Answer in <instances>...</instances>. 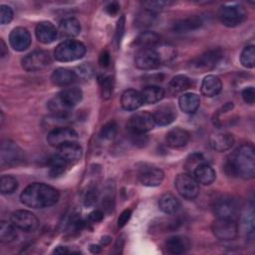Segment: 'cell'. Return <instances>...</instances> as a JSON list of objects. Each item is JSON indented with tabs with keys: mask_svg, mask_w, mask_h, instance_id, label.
I'll list each match as a JSON object with an SVG mask.
<instances>
[{
	"mask_svg": "<svg viewBox=\"0 0 255 255\" xmlns=\"http://www.w3.org/2000/svg\"><path fill=\"white\" fill-rule=\"evenodd\" d=\"M225 172L230 176L251 179L255 175V153L250 143L237 147L225 162Z\"/></svg>",
	"mask_w": 255,
	"mask_h": 255,
	"instance_id": "obj_1",
	"label": "cell"
},
{
	"mask_svg": "<svg viewBox=\"0 0 255 255\" xmlns=\"http://www.w3.org/2000/svg\"><path fill=\"white\" fill-rule=\"evenodd\" d=\"M59 191L43 182L28 185L20 194L21 202L32 208H45L54 205L59 200Z\"/></svg>",
	"mask_w": 255,
	"mask_h": 255,
	"instance_id": "obj_2",
	"label": "cell"
},
{
	"mask_svg": "<svg viewBox=\"0 0 255 255\" xmlns=\"http://www.w3.org/2000/svg\"><path fill=\"white\" fill-rule=\"evenodd\" d=\"M86 54V46L77 40L69 39L61 42L54 51L55 59L59 62H73L83 58Z\"/></svg>",
	"mask_w": 255,
	"mask_h": 255,
	"instance_id": "obj_3",
	"label": "cell"
},
{
	"mask_svg": "<svg viewBox=\"0 0 255 255\" xmlns=\"http://www.w3.org/2000/svg\"><path fill=\"white\" fill-rule=\"evenodd\" d=\"M222 58V52L219 49L209 50L195 58H193L189 64L188 68L195 73H204L213 70L218 62Z\"/></svg>",
	"mask_w": 255,
	"mask_h": 255,
	"instance_id": "obj_4",
	"label": "cell"
},
{
	"mask_svg": "<svg viewBox=\"0 0 255 255\" xmlns=\"http://www.w3.org/2000/svg\"><path fill=\"white\" fill-rule=\"evenodd\" d=\"M219 21L227 27H235L240 25L247 17V12L241 5L226 4L222 5L218 10Z\"/></svg>",
	"mask_w": 255,
	"mask_h": 255,
	"instance_id": "obj_5",
	"label": "cell"
},
{
	"mask_svg": "<svg viewBox=\"0 0 255 255\" xmlns=\"http://www.w3.org/2000/svg\"><path fill=\"white\" fill-rule=\"evenodd\" d=\"M25 158L23 149L14 141L6 139L1 143L0 160L2 166H15L21 163Z\"/></svg>",
	"mask_w": 255,
	"mask_h": 255,
	"instance_id": "obj_6",
	"label": "cell"
},
{
	"mask_svg": "<svg viewBox=\"0 0 255 255\" xmlns=\"http://www.w3.org/2000/svg\"><path fill=\"white\" fill-rule=\"evenodd\" d=\"M50 55L43 50H36L22 59V68L27 72H39L46 69L51 64Z\"/></svg>",
	"mask_w": 255,
	"mask_h": 255,
	"instance_id": "obj_7",
	"label": "cell"
},
{
	"mask_svg": "<svg viewBox=\"0 0 255 255\" xmlns=\"http://www.w3.org/2000/svg\"><path fill=\"white\" fill-rule=\"evenodd\" d=\"M177 192L185 199H194L199 193V185L190 173H180L174 179Z\"/></svg>",
	"mask_w": 255,
	"mask_h": 255,
	"instance_id": "obj_8",
	"label": "cell"
},
{
	"mask_svg": "<svg viewBox=\"0 0 255 255\" xmlns=\"http://www.w3.org/2000/svg\"><path fill=\"white\" fill-rule=\"evenodd\" d=\"M216 238L223 241L234 240L238 236V225L234 219L217 218L211 226Z\"/></svg>",
	"mask_w": 255,
	"mask_h": 255,
	"instance_id": "obj_9",
	"label": "cell"
},
{
	"mask_svg": "<svg viewBox=\"0 0 255 255\" xmlns=\"http://www.w3.org/2000/svg\"><path fill=\"white\" fill-rule=\"evenodd\" d=\"M78 133L77 131L69 127H59L55 128L49 131L47 135V141L51 146L59 147L65 143L77 141Z\"/></svg>",
	"mask_w": 255,
	"mask_h": 255,
	"instance_id": "obj_10",
	"label": "cell"
},
{
	"mask_svg": "<svg viewBox=\"0 0 255 255\" xmlns=\"http://www.w3.org/2000/svg\"><path fill=\"white\" fill-rule=\"evenodd\" d=\"M138 179L145 186H158L164 178L163 171L154 165L143 163L138 167Z\"/></svg>",
	"mask_w": 255,
	"mask_h": 255,
	"instance_id": "obj_11",
	"label": "cell"
},
{
	"mask_svg": "<svg viewBox=\"0 0 255 255\" xmlns=\"http://www.w3.org/2000/svg\"><path fill=\"white\" fill-rule=\"evenodd\" d=\"M238 203L229 196L218 198L213 204V212L217 218L234 219L238 213Z\"/></svg>",
	"mask_w": 255,
	"mask_h": 255,
	"instance_id": "obj_12",
	"label": "cell"
},
{
	"mask_svg": "<svg viewBox=\"0 0 255 255\" xmlns=\"http://www.w3.org/2000/svg\"><path fill=\"white\" fill-rule=\"evenodd\" d=\"M161 64L154 48L139 49L134 57V65L140 70H153Z\"/></svg>",
	"mask_w": 255,
	"mask_h": 255,
	"instance_id": "obj_13",
	"label": "cell"
},
{
	"mask_svg": "<svg viewBox=\"0 0 255 255\" xmlns=\"http://www.w3.org/2000/svg\"><path fill=\"white\" fill-rule=\"evenodd\" d=\"M155 123L152 114L148 112H139L130 117L128 124V130L130 131L145 133L148 130L152 129Z\"/></svg>",
	"mask_w": 255,
	"mask_h": 255,
	"instance_id": "obj_14",
	"label": "cell"
},
{
	"mask_svg": "<svg viewBox=\"0 0 255 255\" xmlns=\"http://www.w3.org/2000/svg\"><path fill=\"white\" fill-rule=\"evenodd\" d=\"M13 225L23 231H32L38 227V218L32 212L24 209L16 210L11 215Z\"/></svg>",
	"mask_w": 255,
	"mask_h": 255,
	"instance_id": "obj_15",
	"label": "cell"
},
{
	"mask_svg": "<svg viewBox=\"0 0 255 255\" xmlns=\"http://www.w3.org/2000/svg\"><path fill=\"white\" fill-rule=\"evenodd\" d=\"M9 42L14 50L25 51L31 45V35L26 28L16 27L10 33Z\"/></svg>",
	"mask_w": 255,
	"mask_h": 255,
	"instance_id": "obj_16",
	"label": "cell"
},
{
	"mask_svg": "<svg viewBox=\"0 0 255 255\" xmlns=\"http://www.w3.org/2000/svg\"><path fill=\"white\" fill-rule=\"evenodd\" d=\"M55 154L71 165L81 158L82 147L77 141L68 142L57 147V151Z\"/></svg>",
	"mask_w": 255,
	"mask_h": 255,
	"instance_id": "obj_17",
	"label": "cell"
},
{
	"mask_svg": "<svg viewBox=\"0 0 255 255\" xmlns=\"http://www.w3.org/2000/svg\"><path fill=\"white\" fill-rule=\"evenodd\" d=\"M35 34L37 39L43 44H50L54 42L59 36L58 29H56V27L51 22L48 21L40 22L36 26Z\"/></svg>",
	"mask_w": 255,
	"mask_h": 255,
	"instance_id": "obj_18",
	"label": "cell"
},
{
	"mask_svg": "<svg viewBox=\"0 0 255 255\" xmlns=\"http://www.w3.org/2000/svg\"><path fill=\"white\" fill-rule=\"evenodd\" d=\"M81 32V24L78 19L74 17H68L63 19L58 28V35L61 38L72 39L78 36Z\"/></svg>",
	"mask_w": 255,
	"mask_h": 255,
	"instance_id": "obj_19",
	"label": "cell"
},
{
	"mask_svg": "<svg viewBox=\"0 0 255 255\" xmlns=\"http://www.w3.org/2000/svg\"><path fill=\"white\" fill-rule=\"evenodd\" d=\"M190 139V133L183 128H175L170 129L165 135L166 144L170 147L177 148L187 144Z\"/></svg>",
	"mask_w": 255,
	"mask_h": 255,
	"instance_id": "obj_20",
	"label": "cell"
},
{
	"mask_svg": "<svg viewBox=\"0 0 255 255\" xmlns=\"http://www.w3.org/2000/svg\"><path fill=\"white\" fill-rule=\"evenodd\" d=\"M143 104L144 103H143L141 94L136 90L128 89V90H126L122 95L121 105L123 109L127 111H134L140 108Z\"/></svg>",
	"mask_w": 255,
	"mask_h": 255,
	"instance_id": "obj_21",
	"label": "cell"
},
{
	"mask_svg": "<svg viewBox=\"0 0 255 255\" xmlns=\"http://www.w3.org/2000/svg\"><path fill=\"white\" fill-rule=\"evenodd\" d=\"M176 110L170 105H163L157 108L153 114V120L155 125L158 126H168L176 119Z\"/></svg>",
	"mask_w": 255,
	"mask_h": 255,
	"instance_id": "obj_22",
	"label": "cell"
},
{
	"mask_svg": "<svg viewBox=\"0 0 255 255\" xmlns=\"http://www.w3.org/2000/svg\"><path fill=\"white\" fill-rule=\"evenodd\" d=\"M234 143V137L229 132H216L212 133L209 137V144L211 148L216 151H225Z\"/></svg>",
	"mask_w": 255,
	"mask_h": 255,
	"instance_id": "obj_23",
	"label": "cell"
},
{
	"mask_svg": "<svg viewBox=\"0 0 255 255\" xmlns=\"http://www.w3.org/2000/svg\"><path fill=\"white\" fill-rule=\"evenodd\" d=\"M222 89L221 80L215 75H207L201 83V93L203 96L211 98L220 93Z\"/></svg>",
	"mask_w": 255,
	"mask_h": 255,
	"instance_id": "obj_24",
	"label": "cell"
},
{
	"mask_svg": "<svg viewBox=\"0 0 255 255\" xmlns=\"http://www.w3.org/2000/svg\"><path fill=\"white\" fill-rule=\"evenodd\" d=\"M165 247L170 254H182L190 248L189 240L180 235H174L169 237L165 242Z\"/></svg>",
	"mask_w": 255,
	"mask_h": 255,
	"instance_id": "obj_25",
	"label": "cell"
},
{
	"mask_svg": "<svg viewBox=\"0 0 255 255\" xmlns=\"http://www.w3.org/2000/svg\"><path fill=\"white\" fill-rule=\"evenodd\" d=\"M77 78L78 77L76 72L66 68H58L51 75V80L53 84L60 87L71 85L77 80Z\"/></svg>",
	"mask_w": 255,
	"mask_h": 255,
	"instance_id": "obj_26",
	"label": "cell"
},
{
	"mask_svg": "<svg viewBox=\"0 0 255 255\" xmlns=\"http://www.w3.org/2000/svg\"><path fill=\"white\" fill-rule=\"evenodd\" d=\"M57 95L60 98V100L64 103V105L68 107L70 110H72L77 104H79L83 98V93L81 89L77 87L64 89Z\"/></svg>",
	"mask_w": 255,
	"mask_h": 255,
	"instance_id": "obj_27",
	"label": "cell"
},
{
	"mask_svg": "<svg viewBox=\"0 0 255 255\" xmlns=\"http://www.w3.org/2000/svg\"><path fill=\"white\" fill-rule=\"evenodd\" d=\"M192 175L198 183H201L203 185L211 184L216 178L215 170L205 162L196 167L195 170L192 172Z\"/></svg>",
	"mask_w": 255,
	"mask_h": 255,
	"instance_id": "obj_28",
	"label": "cell"
},
{
	"mask_svg": "<svg viewBox=\"0 0 255 255\" xmlns=\"http://www.w3.org/2000/svg\"><path fill=\"white\" fill-rule=\"evenodd\" d=\"M178 105L182 112L192 114L197 111L200 105L199 97L194 93H185L178 99Z\"/></svg>",
	"mask_w": 255,
	"mask_h": 255,
	"instance_id": "obj_29",
	"label": "cell"
},
{
	"mask_svg": "<svg viewBox=\"0 0 255 255\" xmlns=\"http://www.w3.org/2000/svg\"><path fill=\"white\" fill-rule=\"evenodd\" d=\"M202 26V19L199 16H191L177 21L173 25V31L175 33H186L193 31Z\"/></svg>",
	"mask_w": 255,
	"mask_h": 255,
	"instance_id": "obj_30",
	"label": "cell"
},
{
	"mask_svg": "<svg viewBox=\"0 0 255 255\" xmlns=\"http://www.w3.org/2000/svg\"><path fill=\"white\" fill-rule=\"evenodd\" d=\"M160 43V36L154 32L146 31L140 33L134 40L135 46L140 49H149L154 48Z\"/></svg>",
	"mask_w": 255,
	"mask_h": 255,
	"instance_id": "obj_31",
	"label": "cell"
},
{
	"mask_svg": "<svg viewBox=\"0 0 255 255\" xmlns=\"http://www.w3.org/2000/svg\"><path fill=\"white\" fill-rule=\"evenodd\" d=\"M192 86L191 80L185 75H176L174 76L168 84V92L170 95H176L186 91Z\"/></svg>",
	"mask_w": 255,
	"mask_h": 255,
	"instance_id": "obj_32",
	"label": "cell"
},
{
	"mask_svg": "<svg viewBox=\"0 0 255 255\" xmlns=\"http://www.w3.org/2000/svg\"><path fill=\"white\" fill-rule=\"evenodd\" d=\"M158 207L163 213L173 214L179 209L180 203L179 200L173 194L164 193L163 195L160 196L158 200Z\"/></svg>",
	"mask_w": 255,
	"mask_h": 255,
	"instance_id": "obj_33",
	"label": "cell"
},
{
	"mask_svg": "<svg viewBox=\"0 0 255 255\" xmlns=\"http://www.w3.org/2000/svg\"><path fill=\"white\" fill-rule=\"evenodd\" d=\"M144 104H155L161 101L164 97V90L159 86L150 85L140 92Z\"/></svg>",
	"mask_w": 255,
	"mask_h": 255,
	"instance_id": "obj_34",
	"label": "cell"
},
{
	"mask_svg": "<svg viewBox=\"0 0 255 255\" xmlns=\"http://www.w3.org/2000/svg\"><path fill=\"white\" fill-rule=\"evenodd\" d=\"M49 164H50L49 173H50L51 177H58V176L62 175L70 165L64 159H62L61 157H59L56 154H54L50 158Z\"/></svg>",
	"mask_w": 255,
	"mask_h": 255,
	"instance_id": "obj_35",
	"label": "cell"
},
{
	"mask_svg": "<svg viewBox=\"0 0 255 255\" xmlns=\"http://www.w3.org/2000/svg\"><path fill=\"white\" fill-rule=\"evenodd\" d=\"M17 237L16 227L13 223H9L8 221H1L0 223V240L3 243H9Z\"/></svg>",
	"mask_w": 255,
	"mask_h": 255,
	"instance_id": "obj_36",
	"label": "cell"
},
{
	"mask_svg": "<svg viewBox=\"0 0 255 255\" xmlns=\"http://www.w3.org/2000/svg\"><path fill=\"white\" fill-rule=\"evenodd\" d=\"M156 21V14L155 12L149 11L144 9L140 11L135 17V25L138 28H145L153 25Z\"/></svg>",
	"mask_w": 255,
	"mask_h": 255,
	"instance_id": "obj_37",
	"label": "cell"
},
{
	"mask_svg": "<svg viewBox=\"0 0 255 255\" xmlns=\"http://www.w3.org/2000/svg\"><path fill=\"white\" fill-rule=\"evenodd\" d=\"M161 64L162 63H166L169 62L170 60H172L175 55H176V50L173 46H171L170 44H161L159 43L156 47H154Z\"/></svg>",
	"mask_w": 255,
	"mask_h": 255,
	"instance_id": "obj_38",
	"label": "cell"
},
{
	"mask_svg": "<svg viewBox=\"0 0 255 255\" xmlns=\"http://www.w3.org/2000/svg\"><path fill=\"white\" fill-rule=\"evenodd\" d=\"M99 85L101 87V94L103 99L107 100L110 99L113 94L114 89V80L111 76L108 75H101L99 78Z\"/></svg>",
	"mask_w": 255,
	"mask_h": 255,
	"instance_id": "obj_39",
	"label": "cell"
},
{
	"mask_svg": "<svg viewBox=\"0 0 255 255\" xmlns=\"http://www.w3.org/2000/svg\"><path fill=\"white\" fill-rule=\"evenodd\" d=\"M18 187V181L11 175H2L0 179V191L2 194H11Z\"/></svg>",
	"mask_w": 255,
	"mask_h": 255,
	"instance_id": "obj_40",
	"label": "cell"
},
{
	"mask_svg": "<svg viewBox=\"0 0 255 255\" xmlns=\"http://www.w3.org/2000/svg\"><path fill=\"white\" fill-rule=\"evenodd\" d=\"M204 162V157L200 152H193L189 154V156L186 158L184 168L187 171V173H190L192 175V172L195 170V168Z\"/></svg>",
	"mask_w": 255,
	"mask_h": 255,
	"instance_id": "obj_41",
	"label": "cell"
},
{
	"mask_svg": "<svg viewBox=\"0 0 255 255\" xmlns=\"http://www.w3.org/2000/svg\"><path fill=\"white\" fill-rule=\"evenodd\" d=\"M240 62L245 68H253L255 64V50L253 45L246 46L240 55Z\"/></svg>",
	"mask_w": 255,
	"mask_h": 255,
	"instance_id": "obj_42",
	"label": "cell"
},
{
	"mask_svg": "<svg viewBox=\"0 0 255 255\" xmlns=\"http://www.w3.org/2000/svg\"><path fill=\"white\" fill-rule=\"evenodd\" d=\"M118 132V125L115 121H110L106 123L100 132V135L103 139H112L116 136Z\"/></svg>",
	"mask_w": 255,
	"mask_h": 255,
	"instance_id": "obj_43",
	"label": "cell"
},
{
	"mask_svg": "<svg viewBox=\"0 0 255 255\" xmlns=\"http://www.w3.org/2000/svg\"><path fill=\"white\" fill-rule=\"evenodd\" d=\"M171 4H172L171 1H165V0H149V1L142 2V5H143L144 9L152 11V12L167 8Z\"/></svg>",
	"mask_w": 255,
	"mask_h": 255,
	"instance_id": "obj_44",
	"label": "cell"
},
{
	"mask_svg": "<svg viewBox=\"0 0 255 255\" xmlns=\"http://www.w3.org/2000/svg\"><path fill=\"white\" fill-rule=\"evenodd\" d=\"M98 199V189L95 186H91L88 188L86 195H85V199H84V203L87 207L93 206Z\"/></svg>",
	"mask_w": 255,
	"mask_h": 255,
	"instance_id": "obj_45",
	"label": "cell"
},
{
	"mask_svg": "<svg viewBox=\"0 0 255 255\" xmlns=\"http://www.w3.org/2000/svg\"><path fill=\"white\" fill-rule=\"evenodd\" d=\"M13 19V11L11 7L7 5H1L0 6V23L2 25L8 24Z\"/></svg>",
	"mask_w": 255,
	"mask_h": 255,
	"instance_id": "obj_46",
	"label": "cell"
},
{
	"mask_svg": "<svg viewBox=\"0 0 255 255\" xmlns=\"http://www.w3.org/2000/svg\"><path fill=\"white\" fill-rule=\"evenodd\" d=\"M125 26H126V18L125 16L123 15L119 21H118V24H117V27H116V34H115V41H116V44H117V47H119L121 41H122V38L124 36V33H125Z\"/></svg>",
	"mask_w": 255,
	"mask_h": 255,
	"instance_id": "obj_47",
	"label": "cell"
},
{
	"mask_svg": "<svg viewBox=\"0 0 255 255\" xmlns=\"http://www.w3.org/2000/svg\"><path fill=\"white\" fill-rule=\"evenodd\" d=\"M129 132V137H130V140L132 141V143L136 144V145H144L147 141V137L145 135V133H139V132H134V131H130L128 130Z\"/></svg>",
	"mask_w": 255,
	"mask_h": 255,
	"instance_id": "obj_48",
	"label": "cell"
},
{
	"mask_svg": "<svg viewBox=\"0 0 255 255\" xmlns=\"http://www.w3.org/2000/svg\"><path fill=\"white\" fill-rule=\"evenodd\" d=\"M242 99L246 104L252 105L255 102V90L253 87H247L242 91Z\"/></svg>",
	"mask_w": 255,
	"mask_h": 255,
	"instance_id": "obj_49",
	"label": "cell"
},
{
	"mask_svg": "<svg viewBox=\"0 0 255 255\" xmlns=\"http://www.w3.org/2000/svg\"><path fill=\"white\" fill-rule=\"evenodd\" d=\"M130 216H131V210H130V209H125V210L121 213L120 217L118 218V226H119L120 228L124 227V226L128 223V221L129 220Z\"/></svg>",
	"mask_w": 255,
	"mask_h": 255,
	"instance_id": "obj_50",
	"label": "cell"
},
{
	"mask_svg": "<svg viewBox=\"0 0 255 255\" xmlns=\"http://www.w3.org/2000/svg\"><path fill=\"white\" fill-rule=\"evenodd\" d=\"M103 218H104V212L102 210L97 209L89 214L88 221L90 223H98V222H101L103 220Z\"/></svg>",
	"mask_w": 255,
	"mask_h": 255,
	"instance_id": "obj_51",
	"label": "cell"
},
{
	"mask_svg": "<svg viewBox=\"0 0 255 255\" xmlns=\"http://www.w3.org/2000/svg\"><path fill=\"white\" fill-rule=\"evenodd\" d=\"M111 62V57H110V53L108 51H103L100 55L99 58V63L102 67H108L110 65Z\"/></svg>",
	"mask_w": 255,
	"mask_h": 255,
	"instance_id": "obj_52",
	"label": "cell"
},
{
	"mask_svg": "<svg viewBox=\"0 0 255 255\" xmlns=\"http://www.w3.org/2000/svg\"><path fill=\"white\" fill-rule=\"evenodd\" d=\"M119 10H120V5L118 2H111L106 6V11L111 16L116 15L119 12Z\"/></svg>",
	"mask_w": 255,
	"mask_h": 255,
	"instance_id": "obj_53",
	"label": "cell"
},
{
	"mask_svg": "<svg viewBox=\"0 0 255 255\" xmlns=\"http://www.w3.org/2000/svg\"><path fill=\"white\" fill-rule=\"evenodd\" d=\"M78 69H79L80 75L85 77V78H87V77L89 78L92 75V68L89 65H82Z\"/></svg>",
	"mask_w": 255,
	"mask_h": 255,
	"instance_id": "obj_54",
	"label": "cell"
},
{
	"mask_svg": "<svg viewBox=\"0 0 255 255\" xmlns=\"http://www.w3.org/2000/svg\"><path fill=\"white\" fill-rule=\"evenodd\" d=\"M0 43H1V46H0V56H1V58H4L6 56V54L8 53V50L6 49V45H5L4 41H3V39L0 40Z\"/></svg>",
	"mask_w": 255,
	"mask_h": 255,
	"instance_id": "obj_55",
	"label": "cell"
},
{
	"mask_svg": "<svg viewBox=\"0 0 255 255\" xmlns=\"http://www.w3.org/2000/svg\"><path fill=\"white\" fill-rule=\"evenodd\" d=\"M53 253H55V254H66V253H68V249L65 246H58L53 251Z\"/></svg>",
	"mask_w": 255,
	"mask_h": 255,
	"instance_id": "obj_56",
	"label": "cell"
},
{
	"mask_svg": "<svg viewBox=\"0 0 255 255\" xmlns=\"http://www.w3.org/2000/svg\"><path fill=\"white\" fill-rule=\"evenodd\" d=\"M90 250L93 253H99V252H101V247L99 245H91Z\"/></svg>",
	"mask_w": 255,
	"mask_h": 255,
	"instance_id": "obj_57",
	"label": "cell"
}]
</instances>
